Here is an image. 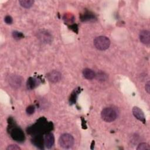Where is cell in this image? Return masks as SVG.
Listing matches in <instances>:
<instances>
[{"label": "cell", "mask_w": 150, "mask_h": 150, "mask_svg": "<svg viewBox=\"0 0 150 150\" xmlns=\"http://www.w3.org/2000/svg\"><path fill=\"white\" fill-rule=\"evenodd\" d=\"M145 88L146 91L148 94H149V93H150V82H149V81H148L145 84Z\"/></svg>", "instance_id": "cell-22"}, {"label": "cell", "mask_w": 150, "mask_h": 150, "mask_svg": "<svg viewBox=\"0 0 150 150\" xmlns=\"http://www.w3.org/2000/svg\"><path fill=\"white\" fill-rule=\"evenodd\" d=\"M35 111V106L34 105H32L28 106L26 108V111L27 114H29V115H31V114H33Z\"/></svg>", "instance_id": "cell-19"}, {"label": "cell", "mask_w": 150, "mask_h": 150, "mask_svg": "<svg viewBox=\"0 0 150 150\" xmlns=\"http://www.w3.org/2000/svg\"><path fill=\"white\" fill-rule=\"evenodd\" d=\"M9 127V132L11 138L15 141L22 142L24 141L25 139V134L19 127L15 126V122L12 118H9L8 121Z\"/></svg>", "instance_id": "cell-2"}, {"label": "cell", "mask_w": 150, "mask_h": 150, "mask_svg": "<svg viewBox=\"0 0 150 150\" xmlns=\"http://www.w3.org/2000/svg\"><path fill=\"white\" fill-rule=\"evenodd\" d=\"M4 21H5V22L6 24H8V25L11 24V23H12V21H13L12 18L11 16H9V15H7V16H6L5 17V18H4Z\"/></svg>", "instance_id": "cell-21"}, {"label": "cell", "mask_w": 150, "mask_h": 150, "mask_svg": "<svg viewBox=\"0 0 150 150\" xmlns=\"http://www.w3.org/2000/svg\"><path fill=\"white\" fill-rule=\"evenodd\" d=\"M12 36H13V38L15 39H22V38H23L24 37V36H23L22 33L18 32V31L13 32Z\"/></svg>", "instance_id": "cell-18"}, {"label": "cell", "mask_w": 150, "mask_h": 150, "mask_svg": "<svg viewBox=\"0 0 150 150\" xmlns=\"http://www.w3.org/2000/svg\"><path fill=\"white\" fill-rule=\"evenodd\" d=\"M32 143L37 148L39 149H43L45 145V140L41 134H37L33 135L31 139Z\"/></svg>", "instance_id": "cell-6"}, {"label": "cell", "mask_w": 150, "mask_h": 150, "mask_svg": "<svg viewBox=\"0 0 150 150\" xmlns=\"http://www.w3.org/2000/svg\"><path fill=\"white\" fill-rule=\"evenodd\" d=\"M139 40L140 41L145 44L149 45L150 43V33L147 30H143L139 33Z\"/></svg>", "instance_id": "cell-10"}, {"label": "cell", "mask_w": 150, "mask_h": 150, "mask_svg": "<svg viewBox=\"0 0 150 150\" xmlns=\"http://www.w3.org/2000/svg\"><path fill=\"white\" fill-rule=\"evenodd\" d=\"M94 18H95L94 15L92 13L88 11H86L84 13L80 15V19L81 20V21H83V22L93 20L94 19Z\"/></svg>", "instance_id": "cell-15"}, {"label": "cell", "mask_w": 150, "mask_h": 150, "mask_svg": "<svg viewBox=\"0 0 150 150\" xmlns=\"http://www.w3.org/2000/svg\"><path fill=\"white\" fill-rule=\"evenodd\" d=\"M39 83H40V81L38 79L32 77H30L27 80L26 86L28 89L32 90L34 88H35Z\"/></svg>", "instance_id": "cell-12"}, {"label": "cell", "mask_w": 150, "mask_h": 150, "mask_svg": "<svg viewBox=\"0 0 150 150\" xmlns=\"http://www.w3.org/2000/svg\"><path fill=\"white\" fill-rule=\"evenodd\" d=\"M53 129V124L48 122L44 117L40 118L36 122L27 128V132L33 136L37 134H46Z\"/></svg>", "instance_id": "cell-1"}, {"label": "cell", "mask_w": 150, "mask_h": 150, "mask_svg": "<svg viewBox=\"0 0 150 150\" xmlns=\"http://www.w3.org/2000/svg\"><path fill=\"white\" fill-rule=\"evenodd\" d=\"M83 76L87 80H92L96 76L95 72L88 68H86L83 70Z\"/></svg>", "instance_id": "cell-13"}, {"label": "cell", "mask_w": 150, "mask_h": 150, "mask_svg": "<svg viewBox=\"0 0 150 150\" xmlns=\"http://www.w3.org/2000/svg\"><path fill=\"white\" fill-rule=\"evenodd\" d=\"M132 114H133L134 116L137 119L141 121L143 123L145 122L146 120H145V118L144 114L143 111L139 107H134L132 110Z\"/></svg>", "instance_id": "cell-8"}, {"label": "cell", "mask_w": 150, "mask_h": 150, "mask_svg": "<svg viewBox=\"0 0 150 150\" xmlns=\"http://www.w3.org/2000/svg\"><path fill=\"white\" fill-rule=\"evenodd\" d=\"M45 140V145L47 149L51 148L54 143V137L52 133L48 132L46 134V135L44 138Z\"/></svg>", "instance_id": "cell-9"}, {"label": "cell", "mask_w": 150, "mask_h": 150, "mask_svg": "<svg viewBox=\"0 0 150 150\" xmlns=\"http://www.w3.org/2000/svg\"><path fill=\"white\" fill-rule=\"evenodd\" d=\"M93 43L96 48L98 50H105L110 47V40L106 36H100L94 39Z\"/></svg>", "instance_id": "cell-4"}, {"label": "cell", "mask_w": 150, "mask_h": 150, "mask_svg": "<svg viewBox=\"0 0 150 150\" xmlns=\"http://www.w3.org/2000/svg\"><path fill=\"white\" fill-rule=\"evenodd\" d=\"M137 149L138 150H149L150 149V146L147 143L143 142V143L139 144L138 145Z\"/></svg>", "instance_id": "cell-17"}, {"label": "cell", "mask_w": 150, "mask_h": 150, "mask_svg": "<svg viewBox=\"0 0 150 150\" xmlns=\"http://www.w3.org/2000/svg\"><path fill=\"white\" fill-rule=\"evenodd\" d=\"M10 85L13 88H18L21 85L22 79L16 75H13L11 76L9 80Z\"/></svg>", "instance_id": "cell-11"}, {"label": "cell", "mask_w": 150, "mask_h": 150, "mask_svg": "<svg viewBox=\"0 0 150 150\" xmlns=\"http://www.w3.org/2000/svg\"><path fill=\"white\" fill-rule=\"evenodd\" d=\"M6 150H19V149H21L20 147L18 146V145H13V144H12V145H9L6 149Z\"/></svg>", "instance_id": "cell-20"}, {"label": "cell", "mask_w": 150, "mask_h": 150, "mask_svg": "<svg viewBox=\"0 0 150 150\" xmlns=\"http://www.w3.org/2000/svg\"><path fill=\"white\" fill-rule=\"evenodd\" d=\"M80 93V88L78 87L77 88H76L75 90H74V91L71 93L70 96V98H69V101L70 104H74L76 101V100L77 98V97L79 96V94Z\"/></svg>", "instance_id": "cell-14"}, {"label": "cell", "mask_w": 150, "mask_h": 150, "mask_svg": "<svg viewBox=\"0 0 150 150\" xmlns=\"http://www.w3.org/2000/svg\"><path fill=\"white\" fill-rule=\"evenodd\" d=\"M70 29H71L74 32H77V31L76 30V29H77V30H78V27H77V25H75V24H73V25H72L71 26H70Z\"/></svg>", "instance_id": "cell-23"}, {"label": "cell", "mask_w": 150, "mask_h": 150, "mask_svg": "<svg viewBox=\"0 0 150 150\" xmlns=\"http://www.w3.org/2000/svg\"><path fill=\"white\" fill-rule=\"evenodd\" d=\"M20 5L25 8H30L33 3H34V1L32 0H21L19 1Z\"/></svg>", "instance_id": "cell-16"}, {"label": "cell", "mask_w": 150, "mask_h": 150, "mask_svg": "<svg viewBox=\"0 0 150 150\" xmlns=\"http://www.w3.org/2000/svg\"><path fill=\"white\" fill-rule=\"evenodd\" d=\"M74 141V138L71 135L65 133L60 137L59 144L62 148L64 149H69L73 146Z\"/></svg>", "instance_id": "cell-5"}, {"label": "cell", "mask_w": 150, "mask_h": 150, "mask_svg": "<svg viewBox=\"0 0 150 150\" xmlns=\"http://www.w3.org/2000/svg\"><path fill=\"white\" fill-rule=\"evenodd\" d=\"M46 76L49 81L52 83H57L62 79V74L57 70L50 71Z\"/></svg>", "instance_id": "cell-7"}, {"label": "cell", "mask_w": 150, "mask_h": 150, "mask_svg": "<svg viewBox=\"0 0 150 150\" xmlns=\"http://www.w3.org/2000/svg\"><path fill=\"white\" fill-rule=\"evenodd\" d=\"M101 116L104 121L110 122L114 121L117 118V112L112 107H106L101 111Z\"/></svg>", "instance_id": "cell-3"}]
</instances>
